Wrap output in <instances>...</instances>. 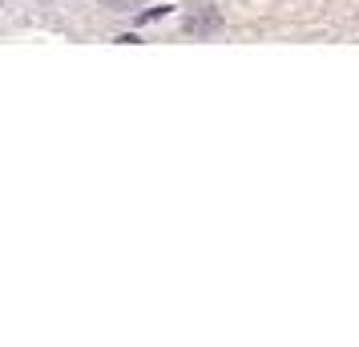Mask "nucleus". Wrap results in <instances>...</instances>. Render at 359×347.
I'll return each instance as SVG.
<instances>
[{
  "mask_svg": "<svg viewBox=\"0 0 359 347\" xmlns=\"http://www.w3.org/2000/svg\"><path fill=\"white\" fill-rule=\"evenodd\" d=\"M105 8H114V13H130L133 4H142V0H101Z\"/></svg>",
  "mask_w": 359,
  "mask_h": 347,
  "instance_id": "nucleus-1",
  "label": "nucleus"
}]
</instances>
